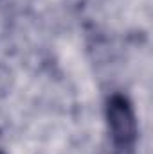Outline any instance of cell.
<instances>
[{
	"instance_id": "obj_1",
	"label": "cell",
	"mask_w": 153,
	"mask_h": 154,
	"mask_svg": "<svg viewBox=\"0 0 153 154\" xmlns=\"http://www.w3.org/2000/svg\"><path fill=\"white\" fill-rule=\"evenodd\" d=\"M105 115L112 143L121 151H132L139 138V124L132 100L124 93H112L106 99Z\"/></svg>"
},
{
	"instance_id": "obj_2",
	"label": "cell",
	"mask_w": 153,
	"mask_h": 154,
	"mask_svg": "<svg viewBox=\"0 0 153 154\" xmlns=\"http://www.w3.org/2000/svg\"><path fill=\"white\" fill-rule=\"evenodd\" d=\"M0 154H2V152H0Z\"/></svg>"
}]
</instances>
